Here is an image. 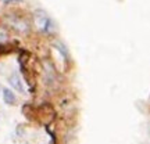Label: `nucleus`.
<instances>
[{"mask_svg":"<svg viewBox=\"0 0 150 144\" xmlns=\"http://www.w3.org/2000/svg\"><path fill=\"white\" fill-rule=\"evenodd\" d=\"M35 24L39 31L42 32H46V33H52L54 31L53 29V21L49 18V15L45 13V11H36L35 13Z\"/></svg>","mask_w":150,"mask_h":144,"instance_id":"1","label":"nucleus"},{"mask_svg":"<svg viewBox=\"0 0 150 144\" xmlns=\"http://www.w3.org/2000/svg\"><path fill=\"white\" fill-rule=\"evenodd\" d=\"M8 82H10V85L16 89V90H18V91H24V86H22V82H21V79H20V76H18V74H13L8 78Z\"/></svg>","mask_w":150,"mask_h":144,"instance_id":"2","label":"nucleus"},{"mask_svg":"<svg viewBox=\"0 0 150 144\" xmlns=\"http://www.w3.org/2000/svg\"><path fill=\"white\" fill-rule=\"evenodd\" d=\"M3 100H4L6 104H14L16 103V94L10 90V89H3Z\"/></svg>","mask_w":150,"mask_h":144,"instance_id":"3","label":"nucleus"}]
</instances>
